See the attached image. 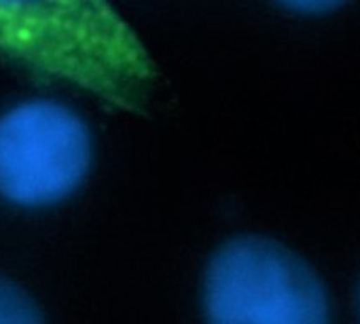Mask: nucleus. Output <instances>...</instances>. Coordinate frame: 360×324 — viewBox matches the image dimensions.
<instances>
[{"label":"nucleus","instance_id":"3","mask_svg":"<svg viewBox=\"0 0 360 324\" xmlns=\"http://www.w3.org/2000/svg\"><path fill=\"white\" fill-rule=\"evenodd\" d=\"M94 142L64 104L32 100L0 117V195L26 208L51 206L85 181Z\"/></svg>","mask_w":360,"mask_h":324},{"label":"nucleus","instance_id":"1","mask_svg":"<svg viewBox=\"0 0 360 324\" xmlns=\"http://www.w3.org/2000/svg\"><path fill=\"white\" fill-rule=\"evenodd\" d=\"M0 60L138 112L157 70L108 0H0Z\"/></svg>","mask_w":360,"mask_h":324},{"label":"nucleus","instance_id":"6","mask_svg":"<svg viewBox=\"0 0 360 324\" xmlns=\"http://www.w3.org/2000/svg\"><path fill=\"white\" fill-rule=\"evenodd\" d=\"M358 309H360V286H358Z\"/></svg>","mask_w":360,"mask_h":324},{"label":"nucleus","instance_id":"5","mask_svg":"<svg viewBox=\"0 0 360 324\" xmlns=\"http://www.w3.org/2000/svg\"><path fill=\"white\" fill-rule=\"evenodd\" d=\"M280 3L301 13H324L339 7L343 0H280Z\"/></svg>","mask_w":360,"mask_h":324},{"label":"nucleus","instance_id":"4","mask_svg":"<svg viewBox=\"0 0 360 324\" xmlns=\"http://www.w3.org/2000/svg\"><path fill=\"white\" fill-rule=\"evenodd\" d=\"M0 324H45L32 299L15 284L0 278Z\"/></svg>","mask_w":360,"mask_h":324},{"label":"nucleus","instance_id":"2","mask_svg":"<svg viewBox=\"0 0 360 324\" xmlns=\"http://www.w3.org/2000/svg\"><path fill=\"white\" fill-rule=\"evenodd\" d=\"M208 324H328V299L316 271L269 238L225 242L204 273Z\"/></svg>","mask_w":360,"mask_h":324}]
</instances>
